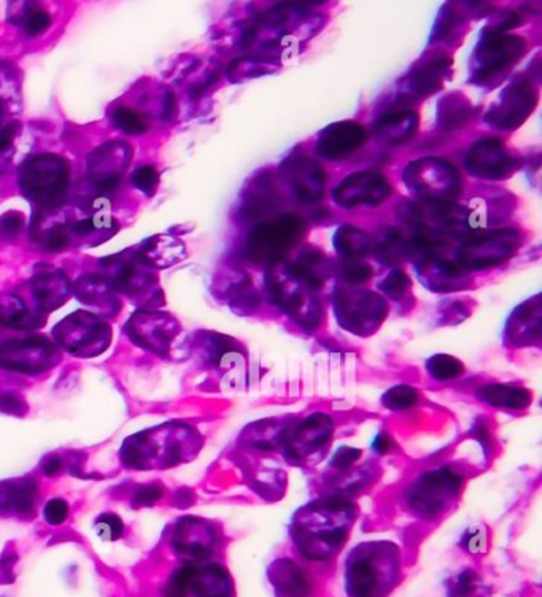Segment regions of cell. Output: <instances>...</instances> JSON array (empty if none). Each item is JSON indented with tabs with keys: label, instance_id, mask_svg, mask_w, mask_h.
<instances>
[{
	"label": "cell",
	"instance_id": "cell-32",
	"mask_svg": "<svg viewBox=\"0 0 542 597\" xmlns=\"http://www.w3.org/2000/svg\"><path fill=\"white\" fill-rule=\"evenodd\" d=\"M113 120L118 128L128 134H142L149 129V124L145 122L142 116L130 109H118L113 115Z\"/></svg>",
	"mask_w": 542,
	"mask_h": 597
},
{
	"label": "cell",
	"instance_id": "cell-35",
	"mask_svg": "<svg viewBox=\"0 0 542 597\" xmlns=\"http://www.w3.org/2000/svg\"><path fill=\"white\" fill-rule=\"evenodd\" d=\"M44 516L50 525H63L69 516V506L63 499H52L44 508Z\"/></svg>",
	"mask_w": 542,
	"mask_h": 597
},
{
	"label": "cell",
	"instance_id": "cell-34",
	"mask_svg": "<svg viewBox=\"0 0 542 597\" xmlns=\"http://www.w3.org/2000/svg\"><path fill=\"white\" fill-rule=\"evenodd\" d=\"M440 14V24L434 29V39L438 37L440 40H444L447 37H450L459 29L460 24H461V18L455 12L453 5H446V7L442 8V12Z\"/></svg>",
	"mask_w": 542,
	"mask_h": 597
},
{
	"label": "cell",
	"instance_id": "cell-27",
	"mask_svg": "<svg viewBox=\"0 0 542 597\" xmlns=\"http://www.w3.org/2000/svg\"><path fill=\"white\" fill-rule=\"evenodd\" d=\"M426 369H428V372L431 373L432 379L440 380V381L457 379L465 372L463 362L449 354L432 356L431 360L426 362Z\"/></svg>",
	"mask_w": 542,
	"mask_h": 597
},
{
	"label": "cell",
	"instance_id": "cell-14",
	"mask_svg": "<svg viewBox=\"0 0 542 597\" xmlns=\"http://www.w3.org/2000/svg\"><path fill=\"white\" fill-rule=\"evenodd\" d=\"M368 134L360 122L339 121L323 129L316 141V153L328 161H341L366 143Z\"/></svg>",
	"mask_w": 542,
	"mask_h": 597
},
{
	"label": "cell",
	"instance_id": "cell-29",
	"mask_svg": "<svg viewBox=\"0 0 542 597\" xmlns=\"http://www.w3.org/2000/svg\"><path fill=\"white\" fill-rule=\"evenodd\" d=\"M411 288V278L406 272L394 269L381 283V291L392 301H401Z\"/></svg>",
	"mask_w": 542,
	"mask_h": 597
},
{
	"label": "cell",
	"instance_id": "cell-4",
	"mask_svg": "<svg viewBox=\"0 0 542 597\" xmlns=\"http://www.w3.org/2000/svg\"><path fill=\"white\" fill-rule=\"evenodd\" d=\"M304 232L305 221L295 213L266 219L253 229L247 240L246 256L256 264H278L303 238Z\"/></svg>",
	"mask_w": 542,
	"mask_h": 597
},
{
	"label": "cell",
	"instance_id": "cell-1",
	"mask_svg": "<svg viewBox=\"0 0 542 597\" xmlns=\"http://www.w3.org/2000/svg\"><path fill=\"white\" fill-rule=\"evenodd\" d=\"M352 508L343 499L312 506L299 512L295 523V539L309 558H326L347 539Z\"/></svg>",
	"mask_w": 542,
	"mask_h": 597
},
{
	"label": "cell",
	"instance_id": "cell-28",
	"mask_svg": "<svg viewBox=\"0 0 542 597\" xmlns=\"http://www.w3.org/2000/svg\"><path fill=\"white\" fill-rule=\"evenodd\" d=\"M420 394L417 390L411 386H394L390 391L385 392L382 402L392 410H407L419 402Z\"/></svg>",
	"mask_w": 542,
	"mask_h": 597
},
{
	"label": "cell",
	"instance_id": "cell-45",
	"mask_svg": "<svg viewBox=\"0 0 542 597\" xmlns=\"http://www.w3.org/2000/svg\"><path fill=\"white\" fill-rule=\"evenodd\" d=\"M92 229H94V221H92V219H83V221H80V223L73 226V232L78 234V236H86V234H90Z\"/></svg>",
	"mask_w": 542,
	"mask_h": 597
},
{
	"label": "cell",
	"instance_id": "cell-5",
	"mask_svg": "<svg viewBox=\"0 0 542 597\" xmlns=\"http://www.w3.org/2000/svg\"><path fill=\"white\" fill-rule=\"evenodd\" d=\"M266 289L272 303L285 310L304 328L309 331L316 328L322 309L314 295V289L291 275L286 265H284V270H277L276 265H271V269L266 272Z\"/></svg>",
	"mask_w": 542,
	"mask_h": 597
},
{
	"label": "cell",
	"instance_id": "cell-33",
	"mask_svg": "<svg viewBox=\"0 0 542 597\" xmlns=\"http://www.w3.org/2000/svg\"><path fill=\"white\" fill-rule=\"evenodd\" d=\"M193 567H183L180 571L175 572L172 578L169 580L164 596L187 597L189 584H191V577H193Z\"/></svg>",
	"mask_w": 542,
	"mask_h": 597
},
{
	"label": "cell",
	"instance_id": "cell-2",
	"mask_svg": "<svg viewBox=\"0 0 542 597\" xmlns=\"http://www.w3.org/2000/svg\"><path fill=\"white\" fill-rule=\"evenodd\" d=\"M402 178L421 206L453 204L463 189L459 169L432 156L411 162Z\"/></svg>",
	"mask_w": 542,
	"mask_h": 597
},
{
	"label": "cell",
	"instance_id": "cell-23",
	"mask_svg": "<svg viewBox=\"0 0 542 597\" xmlns=\"http://www.w3.org/2000/svg\"><path fill=\"white\" fill-rule=\"evenodd\" d=\"M373 250H374L375 257L385 265H396L409 256L404 232L398 227L383 229L377 244H373Z\"/></svg>",
	"mask_w": 542,
	"mask_h": 597
},
{
	"label": "cell",
	"instance_id": "cell-9",
	"mask_svg": "<svg viewBox=\"0 0 542 597\" xmlns=\"http://www.w3.org/2000/svg\"><path fill=\"white\" fill-rule=\"evenodd\" d=\"M537 103V91L529 78L510 82L491 105L485 121L501 130L518 128L531 115Z\"/></svg>",
	"mask_w": 542,
	"mask_h": 597
},
{
	"label": "cell",
	"instance_id": "cell-41",
	"mask_svg": "<svg viewBox=\"0 0 542 597\" xmlns=\"http://www.w3.org/2000/svg\"><path fill=\"white\" fill-rule=\"evenodd\" d=\"M69 242V238L65 236L64 232L53 231L48 238H46L45 246L46 250L58 251L63 250L65 245Z\"/></svg>",
	"mask_w": 542,
	"mask_h": 597
},
{
	"label": "cell",
	"instance_id": "cell-25",
	"mask_svg": "<svg viewBox=\"0 0 542 597\" xmlns=\"http://www.w3.org/2000/svg\"><path fill=\"white\" fill-rule=\"evenodd\" d=\"M539 303L536 305H523L522 309L516 312V318H510V326L516 324L514 328H509V335H512L517 342L531 341V335L539 339L541 332V312H539Z\"/></svg>",
	"mask_w": 542,
	"mask_h": 597
},
{
	"label": "cell",
	"instance_id": "cell-30",
	"mask_svg": "<svg viewBox=\"0 0 542 597\" xmlns=\"http://www.w3.org/2000/svg\"><path fill=\"white\" fill-rule=\"evenodd\" d=\"M344 283L356 286L368 282L373 276V267L363 261H344L339 267Z\"/></svg>",
	"mask_w": 542,
	"mask_h": 597
},
{
	"label": "cell",
	"instance_id": "cell-24",
	"mask_svg": "<svg viewBox=\"0 0 542 597\" xmlns=\"http://www.w3.org/2000/svg\"><path fill=\"white\" fill-rule=\"evenodd\" d=\"M479 398L493 407L525 409L531 402V394L523 388L508 385L485 386L479 391Z\"/></svg>",
	"mask_w": 542,
	"mask_h": 597
},
{
	"label": "cell",
	"instance_id": "cell-3",
	"mask_svg": "<svg viewBox=\"0 0 542 597\" xmlns=\"http://www.w3.org/2000/svg\"><path fill=\"white\" fill-rule=\"evenodd\" d=\"M396 550L390 544H366L350 554L347 583L355 597H379L396 573Z\"/></svg>",
	"mask_w": 542,
	"mask_h": 597
},
{
	"label": "cell",
	"instance_id": "cell-16",
	"mask_svg": "<svg viewBox=\"0 0 542 597\" xmlns=\"http://www.w3.org/2000/svg\"><path fill=\"white\" fill-rule=\"evenodd\" d=\"M373 128L375 134L390 145H401L417 134L419 115L413 110L396 107L379 116Z\"/></svg>",
	"mask_w": 542,
	"mask_h": 597
},
{
	"label": "cell",
	"instance_id": "cell-20",
	"mask_svg": "<svg viewBox=\"0 0 542 597\" xmlns=\"http://www.w3.org/2000/svg\"><path fill=\"white\" fill-rule=\"evenodd\" d=\"M334 248L344 261H362L373 251V238L355 226L344 225L334 234Z\"/></svg>",
	"mask_w": 542,
	"mask_h": 597
},
{
	"label": "cell",
	"instance_id": "cell-15",
	"mask_svg": "<svg viewBox=\"0 0 542 597\" xmlns=\"http://www.w3.org/2000/svg\"><path fill=\"white\" fill-rule=\"evenodd\" d=\"M452 65V59L438 56L415 67L407 77V91L404 101H413L434 94L442 86V80Z\"/></svg>",
	"mask_w": 542,
	"mask_h": 597
},
{
	"label": "cell",
	"instance_id": "cell-44",
	"mask_svg": "<svg viewBox=\"0 0 542 597\" xmlns=\"http://www.w3.org/2000/svg\"><path fill=\"white\" fill-rule=\"evenodd\" d=\"M392 445V438L390 437L385 436V434H379V436L375 437L374 440V450L379 451V453H388L390 451V447Z\"/></svg>",
	"mask_w": 542,
	"mask_h": 597
},
{
	"label": "cell",
	"instance_id": "cell-37",
	"mask_svg": "<svg viewBox=\"0 0 542 597\" xmlns=\"http://www.w3.org/2000/svg\"><path fill=\"white\" fill-rule=\"evenodd\" d=\"M164 495V489L160 485H149L137 489L134 496V506H153L155 502L161 499Z\"/></svg>",
	"mask_w": 542,
	"mask_h": 597
},
{
	"label": "cell",
	"instance_id": "cell-17",
	"mask_svg": "<svg viewBox=\"0 0 542 597\" xmlns=\"http://www.w3.org/2000/svg\"><path fill=\"white\" fill-rule=\"evenodd\" d=\"M286 269L291 275L295 276L299 282H303L310 289H316L322 286L324 278H328L331 274V263L323 255L322 251L314 246H305L296 261L286 263Z\"/></svg>",
	"mask_w": 542,
	"mask_h": 597
},
{
	"label": "cell",
	"instance_id": "cell-47",
	"mask_svg": "<svg viewBox=\"0 0 542 597\" xmlns=\"http://www.w3.org/2000/svg\"><path fill=\"white\" fill-rule=\"evenodd\" d=\"M175 111V97L172 94H169L168 102H166V118H172Z\"/></svg>",
	"mask_w": 542,
	"mask_h": 597
},
{
	"label": "cell",
	"instance_id": "cell-43",
	"mask_svg": "<svg viewBox=\"0 0 542 597\" xmlns=\"http://www.w3.org/2000/svg\"><path fill=\"white\" fill-rule=\"evenodd\" d=\"M63 461L59 457H52L46 461L45 466H44V474L46 477L58 476L59 472L63 470Z\"/></svg>",
	"mask_w": 542,
	"mask_h": 597
},
{
	"label": "cell",
	"instance_id": "cell-38",
	"mask_svg": "<svg viewBox=\"0 0 542 597\" xmlns=\"http://www.w3.org/2000/svg\"><path fill=\"white\" fill-rule=\"evenodd\" d=\"M50 24H52L50 14L37 10L33 14H29L26 24H24V29H26V33L29 35H39V34L45 33L46 29L50 27Z\"/></svg>",
	"mask_w": 542,
	"mask_h": 597
},
{
	"label": "cell",
	"instance_id": "cell-10",
	"mask_svg": "<svg viewBox=\"0 0 542 597\" xmlns=\"http://www.w3.org/2000/svg\"><path fill=\"white\" fill-rule=\"evenodd\" d=\"M465 166L468 172L478 178L498 181L514 174L518 169V162L510 156L503 140L497 137H487L469 148L466 153Z\"/></svg>",
	"mask_w": 542,
	"mask_h": 597
},
{
	"label": "cell",
	"instance_id": "cell-36",
	"mask_svg": "<svg viewBox=\"0 0 542 597\" xmlns=\"http://www.w3.org/2000/svg\"><path fill=\"white\" fill-rule=\"evenodd\" d=\"M132 181L139 189H142L145 193L151 194L153 188L156 187L158 183V172L155 169L150 168H140L137 169L136 174L132 175Z\"/></svg>",
	"mask_w": 542,
	"mask_h": 597
},
{
	"label": "cell",
	"instance_id": "cell-12",
	"mask_svg": "<svg viewBox=\"0 0 542 597\" xmlns=\"http://www.w3.org/2000/svg\"><path fill=\"white\" fill-rule=\"evenodd\" d=\"M461 482V477L450 469L428 472L413 485L412 493L409 495L411 507L428 518L436 516L446 502L457 495Z\"/></svg>",
	"mask_w": 542,
	"mask_h": 597
},
{
	"label": "cell",
	"instance_id": "cell-18",
	"mask_svg": "<svg viewBox=\"0 0 542 597\" xmlns=\"http://www.w3.org/2000/svg\"><path fill=\"white\" fill-rule=\"evenodd\" d=\"M39 497L37 483L33 478H23L8 483H0V512L24 516L34 512Z\"/></svg>",
	"mask_w": 542,
	"mask_h": 597
},
{
	"label": "cell",
	"instance_id": "cell-42",
	"mask_svg": "<svg viewBox=\"0 0 542 597\" xmlns=\"http://www.w3.org/2000/svg\"><path fill=\"white\" fill-rule=\"evenodd\" d=\"M485 545H487V537H485V534L479 533V531L471 534V537L468 539V550H469V552H482V550L485 548Z\"/></svg>",
	"mask_w": 542,
	"mask_h": 597
},
{
	"label": "cell",
	"instance_id": "cell-40",
	"mask_svg": "<svg viewBox=\"0 0 542 597\" xmlns=\"http://www.w3.org/2000/svg\"><path fill=\"white\" fill-rule=\"evenodd\" d=\"M26 410V405L23 404L16 394H0V411L10 413V415H21V411Z\"/></svg>",
	"mask_w": 542,
	"mask_h": 597
},
{
	"label": "cell",
	"instance_id": "cell-31",
	"mask_svg": "<svg viewBox=\"0 0 542 597\" xmlns=\"http://www.w3.org/2000/svg\"><path fill=\"white\" fill-rule=\"evenodd\" d=\"M97 535L103 540H118L124 533L123 521L113 514L101 515L94 525Z\"/></svg>",
	"mask_w": 542,
	"mask_h": 597
},
{
	"label": "cell",
	"instance_id": "cell-13",
	"mask_svg": "<svg viewBox=\"0 0 542 597\" xmlns=\"http://www.w3.org/2000/svg\"><path fill=\"white\" fill-rule=\"evenodd\" d=\"M280 170L284 174L285 180L290 183L293 193L301 202L312 204L323 199L324 188L328 183V175L315 159L293 151L280 164Z\"/></svg>",
	"mask_w": 542,
	"mask_h": 597
},
{
	"label": "cell",
	"instance_id": "cell-11",
	"mask_svg": "<svg viewBox=\"0 0 542 597\" xmlns=\"http://www.w3.org/2000/svg\"><path fill=\"white\" fill-rule=\"evenodd\" d=\"M390 196L392 187L387 178L377 170H364L349 175L333 191V200L343 208L379 207Z\"/></svg>",
	"mask_w": 542,
	"mask_h": 597
},
{
	"label": "cell",
	"instance_id": "cell-21",
	"mask_svg": "<svg viewBox=\"0 0 542 597\" xmlns=\"http://www.w3.org/2000/svg\"><path fill=\"white\" fill-rule=\"evenodd\" d=\"M471 103L460 92L447 94L440 101L438 107V128L440 132H452L463 128L471 120Z\"/></svg>",
	"mask_w": 542,
	"mask_h": 597
},
{
	"label": "cell",
	"instance_id": "cell-6",
	"mask_svg": "<svg viewBox=\"0 0 542 597\" xmlns=\"http://www.w3.org/2000/svg\"><path fill=\"white\" fill-rule=\"evenodd\" d=\"M337 322L353 334H371L387 316L388 307L382 295L373 291L339 284L334 291Z\"/></svg>",
	"mask_w": 542,
	"mask_h": 597
},
{
	"label": "cell",
	"instance_id": "cell-39",
	"mask_svg": "<svg viewBox=\"0 0 542 597\" xmlns=\"http://www.w3.org/2000/svg\"><path fill=\"white\" fill-rule=\"evenodd\" d=\"M362 457V450L356 448H350V447H344L341 450L336 451V455L333 457V467L336 469H347L352 464L355 463L358 457Z\"/></svg>",
	"mask_w": 542,
	"mask_h": 597
},
{
	"label": "cell",
	"instance_id": "cell-26",
	"mask_svg": "<svg viewBox=\"0 0 542 597\" xmlns=\"http://www.w3.org/2000/svg\"><path fill=\"white\" fill-rule=\"evenodd\" d=\"M276 578H277V588L284 592L285 597H304V590L307 584L304 583L301 572L295 565L278 564L276 567Z\"/></svg>",
	"mask_w": 542,
	"mask_h": 597
},
{
	"label": "cell",
	"instance_id": "cell-19",
	"mask_svg": "<svg viewBox=\"0 0 542 597\" xmlns=\"http://www.w3.org/2000/svg\"><path fill=\"white\" fill-rule=\"evenodd\" d=\"M278 206L277 189L271 180L261 178L253 183L250 193L247 194L242 206V215L246 219L265 218Z\"/></svg>",
	"mask_w": 542,
	"mask_h": 597
},
{
	"label": "cell",
	"instance_id": "cell-8",
	"mask_svg": "<svg viewBox=\"0 0 542 597\" xmlns=\"http://www.w3.org/2000/svg\"><path fill=\"white\" fill-rule=\"evenodd\" d=\"M527 43L522 37L508 34H485L472 59V82L487 83L522 58Z\"/></svg>",
	"mask_w": 542,
	"mask_h": 597
},
{
	"label": "cell",
	"instance_id": "cell-22",
	"mask_svg": "<svg viewBox=\"0 0 542 597\" xmlns=\"http://www.w3.org/2000/svg\"><path fill=\"white\" fill-rule=\"evenodd\" d=\"M189 586L200 597H229L233 591L227 572L217 565H210L202 571L194 569Z\"/></svg>",
	"mask_w": 542,
	"mask_h": 597
},
{
	"label": "cell",
	"instance_id": "cell-7",
	"mask_svg": "<svg viewBox=\"0 0 542 597\" xmlns=\"http://www.w3.org/2000/svg\"><path fill=\"white\" fill-rule=\"evenodd\" d=\"M520 246L516 229L482 232L468 238L459 250L457 263L468 270H484L508 261Z\"/></svg>",
	"mask_w": 542,
	"mask_h": 597
},
{
	"label": "cell",
	"instance_id": "cell-46",
	"mask_svg": "<svg viewBox=\"0 0 542 597\" xmlns=\"http://www.w3.org/2000/svg\"><path fill=\"white\" fill-rule=\"evenodd\" d=\"M118 185H120V177H113V178H109V180H103L101 189H103V191H113Z\"/></svg>",
	"mask_w": 542,
	"mask_h": 597
}]
</instances>
